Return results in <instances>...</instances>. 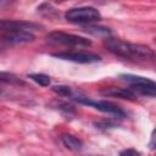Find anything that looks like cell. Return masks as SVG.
Instances as JSON below:
<instances>
[{
	"instance_id": "1",
	"label": "cell",
	"mask_w": 156,
	"mask_h": 156,
	"mask_svg": "<svg viewBox=\"0 0 156 156\" xmlns=\"http://www.w3.org/2000/svg\"><path fill=\"white\" fill-rule=\"evenodd\" d=\"M104 46L111 54L122 58L140 60V61H151L155 58V52L150 46L129 43L113 37L104 38Z\"/></svg>"
},
{
	"instance_id": "2",
	"label": "cell",
	"mask_w": 156,
	"mask_h": 156,
	"mask_svg": "<svg viewBox=\"0 0 156 156\" xmlns=\"http://www.w3.org/2000/svg\"><path fill=\"white\" fill-rule=\"evenodd\" d=\"M65 18L72 23L90 24L91 22L100 21L101 13L98 9L93 6H80V7H73L67 10L65 12Z\"/></svg>"
},
{
	"instance_id": "3",
	"label": "cell",
	"mask_w": 156,
	"mask_h": 156,
	"mask_svg": "<svg viewBox=\"0 0 156 156\" xmlns=\"http://www.w3.org/2000/svg\"><path fill=\"white\" fill-rule=\"evenodd\" d=\"M46 41L52 45H65V46H90L91 45V40L85 37L65 33L60 30L49 33L46 35Z\"/></svg>"
},
{
	"instance_id": "4",
	"label": "cell",
	"mask_w": 156,
	"mask_h": 156,
	"mask_svg": "<svg viewBox=\"0 0 156 156\" xmlns=\"http://www.w3.org/2000/svg\"><path fill=\"white\" fill-rule=\"evenodd\" d=\"M73 100H76L77 102L79 104H83V105H88L90 107H94L96 108L98 111L100 112H104V113H107V115H111V116H115V117H126L127 116V112L119 107L118 105L111 102V101H107V100H91L89 98H85V96H72Z\"/></svg>"
},
{
	"instance_id": "5",
	"label": "cell",
	"mask_w": 156,
	"mask_h": 156,
	"mask_svg": "<svg viewBox=\"0 0 156 156\" xmlns=\"http://www.w3.org/2000/svg\"><path fill=\"white\" fill-rule=\"evenodd\" d=\"M51 56L65 60V61H71L76 63H95L101 61V56L90 51H61V52H54Z\"/></svg>"
},
{
	"instance_id": "6",
	"label": "cell",
	"mask_w": 156,
	"mask_h": 156,
	"mask_svg": "<svg viewBox=\"0 0 156 156\" xmlns=\"http://www.w3.org/2000/svg\"><path fill=\"white\" fill-rule=\"evenodd\" d=\"M41 26L28 22V21H13V20H0V33H6V32H18V30H24V32H33L38 30Z\"/></svg>"
},
{
	"instance_id": "7",
	"label": "cell",
	"mask_w": 156,
	"mask_h": 156,
	"mask_svg": "<svg viewBox=\"0 0 156 156\" xmlns=\"http://www.w3.org/2000/svg\"><path fill=\"white\" fill-rule=\"evenodd\" d=\"M1 40L7 44V45H18V44H24L34 40V34L30 32H24V30H18V32H6V33H0Z\"/></svg>"
},
{
	"instance_id": "8",
	"label": "cell",
	"mask_w": 156,
	"mask_h": 156,
	"mask_svg": "<svg viewBox=\"0 0 156 156\" xmlns=\"http://www.w3.org/2000/svg\"><path fill=\"white\" fill-rule=\"evenodd\" d=\"M106 96L118 98V99H126V100H135L136 95L129 89V88H107L101 91Z\"/></svg>"
},
{
	"instance_id": "9",
	"label": "cell",
	"mask_w": 156,
	"mask_h": 156,
	"mask_svg": "<svg viewBox=\"0 0 156 156\" xmlns=\"http://www.w3.org/2000/svg\"><path fill=\"white\" fill-rule=\"evenodd\" d=\"M61 141L65 145L66 149L73 151V152H78L83 149V141L80 139H78L77 136L72 135V134H62L61 135Z\"/></svg>"
},
{
	"instance_id": "10",
	"label": "cell",
	"mask_w": 156,
	"mask_h": 156,
	"mask_svg": "<svg viewBox=\"0 0 156 156\" xmlns=\"http://www.w3.org/2000/svg\"><path fill=\"white\" fill-rule=\"evenodd\" d=\"M119 78L122 80L129 83L130 85H154L155 84V82L150 78L141 77V76H135V74H129V73L119 74Z\"/></svg>"
},
{
	"instance_id": "11",
	"label": "cell",
	"mask_w": 156,
	"mask_h": 156,
	"mask_svg": "<svg viewBox=\"0 0 156 156\" xmlns=\"http://www.w3.org/2000/svg\"><path fill=\"white\" fill-rule=\"evenodd\" d=\"M83 30L93 35H98V37H105V38L111 37V30L107 27H102L98 24H85L83 27Z\"/></svg>"
},
{
	"instance_id": "12",
	"label": "cell",
	"mask_w": 156,
	"mask_h": 156,
	"mask_svg": "<svg viewBox=\"0 0 156 156\" xmlns=\"http://www.w3.org/2000/svg\"><path fill=\"white\" fill-rule=\"evenodd\" d=\"M0 83H5L10 85H20V87L26 85V82L22 80L16 74L10 73V72H2V71H0Z\"/></svg>"
},
{
	"instance_id": "13",
	"label": "cell",
	"mask_w": 156,
	"mask_h": 156,
	"mask_svg": "<svg viewBox=\"0 0 156 156\" xmlns=\"http://www.w3.org/2000/svg\"><path fill=\"white\" fill-rule=\"evenodd\" d=\"M28 78H30L33 82H35L37 84H39L41 87H49L51 83L50 77L44 73H30V74H28Z\"/></svg>"
},
{
	"instance_id": "14",
	"label": "cell",
	"mask_w": 156,
	"mask_h": 156,
	"mask_svg": "<svg viewBox=\"0 0 156 156\" xmlns=\"http://www.w3.org/2000/svg\"><path fill=\"white\" fill-rule=\"evenodd\" d=\"M51 89H52L54 93H56L60 96H66V98H72L73 96L72 89L68 85H54Z\"/></svg>"
},
{
	"instance_id": "15",
	"label": "cell",
	"mask_w": 156,
	"mask_h": 156,
	"mask_svg": "<svg viewBox=\"0 0 156 156\" xmlns=\"http://www.w3.org/2000/svg\"><path fill=\"white\" fill-rule=\"evenodd\" d=\"M119 156H141L139 151H136L135 149H123L119 151Z\"/></svg>"
}]
</instances>
